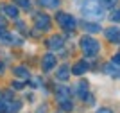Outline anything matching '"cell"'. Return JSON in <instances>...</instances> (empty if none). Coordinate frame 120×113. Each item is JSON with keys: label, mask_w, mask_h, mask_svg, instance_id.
<instances>
[{"label": "cell", "mask_w": 120, "mask_h": 113, "mask_svg": "<svg viewBox=\"0 0 120 113\" xmlns=\"http://www.w3.org/2000/svg\"><path fill=\"white\" fill-rule=\"evenodd\" d=\"M81 49L86 56H95L99 52V41H95L90 36H82L81 38Z\"/></svg>", "instance_id": "7a4b0ae2"}, {"label": "cell", "mask_w": 120, "mask_h": 113, "mask_svg": "<svg viewBox=\"0 0 120 113\" xmlns=\"http://www.w3.org/2000/svg\"><path fill=\"white\" fill-rule=\"evenodd\" d=\"M0 74H4V63L0 61Z\"/></svg>", "instance_id": "7402d4cb"}, {"label": "cell", "mask_w": 120, "mask_h": 113, "mask_svg": "<svg viewBox=\"0 0 120 113\" xmlns=\"http://www.w3.org/2000/svg\"><path fill=\"white\" fill-rule=\"evenodd\" d=\"M111 20H115V22H120V7L116 11H113L111 13Z\"/></svg>", "instance_id": "ac0fdd59"}, {"label": "cell", "mask_w": 120, "mask_h": 113, "mask_svg": "<svg viewBox=\"0 0 120 113\" xmlns=\"http://www.w3.org/2000/svg\"><path fill=\"white\" fill-rule=\"evenodd\" d=\"M18 5H22V7H29L30 5V0H15Z\"/></svg>", "instance_id": "d6986e66"}, {"label": "cell", "mask_w": 120, "mask_h": 113, "mask_svg": "<svg viewBox=\"0 0 120 113\" xmlns=\"http://www.w3.org/2000/svg\"><path fill=\"white\" fill-rule=\"evenodd\" d=\"M77 92H79V97L81 99H84L86 95H88V83H79V90H77Z\"/></svg>", "instance_id": "4fadbf2b"}, {"label": "cell", "mask_w": 120, "mask_h": 113, "mask_svg": "<svg viewBox=\"0 0 120 113\" xmlns=\"http://www.w3.org/2000/svg\"><path fill=\"white\" fill-rule=\"evenodd\" d=\"M49 47L50 49L59 50L61 47H63V38H61V36H52V38L49 39Z\"/></svg>", "instance_id": "ba28073f"}, {"label": "cell", "mask_w": 120, "mask_h": 113, "mask_svg": "<svg viewBox=\"0 0 120 113\" xmlns=\"http://www.w3.org/2000/svg\"><path fill=\"white\" fill-rule=\"evenodd\" d=\"M41 5H45V7H57L59 5V0H40Z\"/></svg>", "instance_id": "9a60e30c"}, {"label": "cell", "mask_w": 120, "mask_h": 113, "mask_svg": "<svg viewBox=\"0 0 120 113\" xmlns=\"http://www.w3.org/2000/svg\"><path fill=\"white\" fill-rule=\"evenodd\" d=\"M86 70H88V63H86V61H79V63H77L74 68H72V74L81 75V74H84Z\"/></svg>", "instance_id": "9c48e42d"}, {"label": "cell", "mask_w": 120, "mask_h": 113, "mask_svg": "<svg viewBox=\"0 0 120 113\" xmlns=\"http://www.w3.org/2000/svg\"><path fill=\"white\" fill-rule=\"evenodd\" d=\"M4 13L9 16V18H16V16H18V9H16L15 5H4Z\"/></svg>", "instance_id": "8fae6325"}, {"label": "cell", "mask_w": 120, "mask_h": 113, "mask_svg": "<svg viewBox=\"0 0 120 113\" xmlns=\"http://www.w3.org/2000/svg\"><path fill=\"white\" fill-rule=\"evenodd\" d=\"M56 77L61 79V81H66V79L70 77V68H68V65H63L59 70H57V74H56Z\"/></svg>", "instance_id": "52a82bcc"}, {"label": "cell", "mask_w": 120, "mask_h": 113, "mask_svg": "<svg viewBox=\"0 0 120 113\" xmlns=\"http://www.w3.org/2000/svg\"><path fill=\"white\" fill-rule=\"evenodd\" d=\"M82 27H84L88 32H99V31H102L99 23H88V22H82Z\"/></svg>", "instance_id": "7c38bea8"}, {"label": "cell", "mask_w": 120, "mask_h": 113, "mask_svg": "<svg viewBox=\"0 0 120 113\" xmlns=\"http://www.w3.org/2000/svg\"><path fill=\"white\" fill-rule=\"evenodd\" d=\"M106 72H108V74H109V75H115V77H118V75H120V70L113 68L111 65H108V66H106Z\"/></svg>", "instance_id": "e0dca14e"}, {"label": "cell", "mask_w": 120, "mask_h": 113, "mask_svg": "<svg viewBox=\"0 0 120 113\" xmlns=\"http://www.w3.org/2000/svg\"><path fill=\"white\" fill-rule=\"evenodd\" d=\"M36 27L43 29V31H49L50 29V18L47 15H36Z\"/></svg>", "instance_id": "277c9868"}, {"label": "cell", "mask_w": 120, "mask_h": 113, "mask_svg": "<svg viewBox=\"0 0 120 113\" xmlns=\"http://www.w3.org/2000/svg\"><path fill=\"white\" fill-rule=\"evenodd\" d=\"M113 63H115V65H118V66H120V52H118V54H115V56H113Z\"/></svg>", "instance_id": "ffe728a7"}, {"label": "cell", "mask_w": 120, "mask_h": 113, "mask_svg": "<svg viewBox=\"0 0 120 113\" xmlns=\"http://www.w3.org/2000/svg\"><path fill=\"white\" fill-rule=\"evenodd\" d=\"M81 11L86 18H91V20H100L104 16V7L99 4V0H86L81 5Z\"/></svg>", "instance_id": "6da1fadb"}, {"label": "cell", "mask_w": 120, "mask_h": 113, "mask_svg": "<svg viewBox=\"0 0 120 113\" xmlns=\"http://www.w3.org/2000/svg\"><path fill=\"white\" fill-rule=\"evenodd\" d=\"M54 65H56V58L52 54H47L45 58H43V68L45 70H50Z\"/></svg>", "instance_id": "30bf717a"}, {"label": "cell", "mask_w": 120, "mask_h": 113, "mask_svg": "<svg viewBox=\"0 0 120 113\" xmlns=\"http://www.w3.org/2000/svg\"><path fill=\"white\" fill-rule=\"evenodd\" d=\"M106 38L109 39V41L120 43V29L118 27H109V29H106Z\"/></svg>", "instance_id": "5b68a950"}, {"label": "cell", "mask_w": 120, "mask_h": 113, "mask_svg": "<svg viewBox=\"0 0 120 113\" xmlns=\"http://www.w3.org/2000/svg\"><path fill=\"white\" fill-rule=\"evenodd\" d=\"M15 72H16V75H18V77H29V70L23 68V66H18V68H15Z\"/></svg>", "instance_id": "2e32d148"}, {"label": "cell", "mask_w": 120, "mask_h": 113, "mask_svg": "<svg viewBox=\"0 0 120 113\" xmlns=\"http://www.w3.org/2000/svg\"><path fill=\"white\" fill-rule=\"evenodd\" d=\"M57 23H59L65 31H74L75 25H77L75 20H74V16L66 15V13H59V15H57Z\"/></svg>", "instance_id": "3957f363"}, {"label": "cell", "mask_w": 120, "mask_h": 113, "mask_svg": "<svg viewBox=\"0 0 120 113\" xmlns=\"http://www.w3.org/2000/svg\"><path fill=\"white\" fill-rule=\"evenodd\" d=\"M118 0H99V4L104 7V9H109V7H115Z\"/></svg>", "instance_id": "5bb4252c"}, {"label": "cell", "mask_w": 120, "mask_h": 113, "mask_svg": "<svg viewBox=\"0 0 120 113\" xmlns=\"http://www.w3.org/2000/svg\"><path fill=\"white\" fill-rule=\"evenodd\" d=\"M56 99H57L59 102H66V101H70V90L65 88V86L57 88V92H56Z\"/></svg>", "instance_id": "8992f818"}, {"label": "cell", "mask_w": 120, "mask_h": 113, "mask_svg": "<svg viewBox=\"0 0 120 113\" xmlns=\"http://www.w3.org/2000/svg\"><path fill=\"white\" fill-rule=\"evenodd\" d=\"M97 113H113V111H111V109H106V108H102V109H99Z\"/></svg>", "instance_id": "44dd1931"}]
</instances>
